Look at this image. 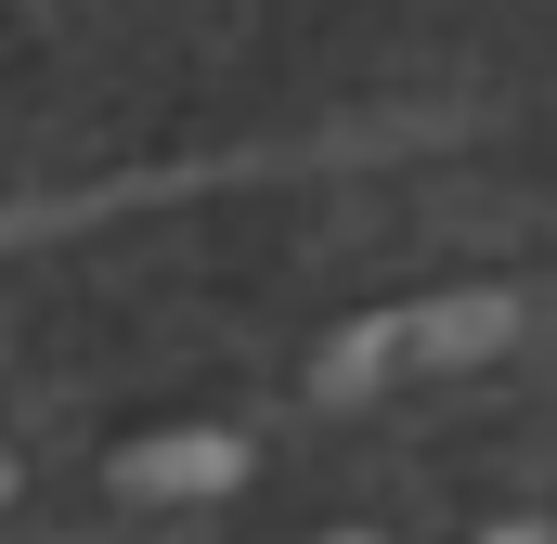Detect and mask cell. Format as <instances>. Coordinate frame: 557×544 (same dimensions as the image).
Instances as JSON below:
<instances>
[{"label":"cell","instance_id":"cell-3","mask_svg":"<svg viewBox=\"0 0 557 544\" xmlns=\"http://www.w3.org/2000/svg\"><path fill=\"white\" fill-rule=\"evenodd\" d=\"M493 544H545V532H493Z\"/></svg>","mask_w":557,"mask_h":544},{"label":"cell","instance_id":"cell-1","mask_svg":"<svg viewBox=\"0 0 557 544\" xmlns=\"http://www.w3.org/2000/svg\"><path fill=\"white\" fill-rule=\"evenodd\" d=\"M480 350H506V298H493V285L416 298V311H376V324H350V337L324 350V403L403 390V376H428V363H480Z\"/></svg>","mask_w":557,"mask_h":544},{"label":"cell","instance_id":"cell-2","mask_svg":"<svg viewBox=\"0 0 557 544\" xmlns=\"http://www.w3.org/2000/svg\"><path fill=\"white\" fill-rule=\"evenodd\" d=\"M221 480H247V441L234 428H182V441L117 454V493H221Z\"/></svg>","mask_w":557,"mask_h":544}]
</instances>
